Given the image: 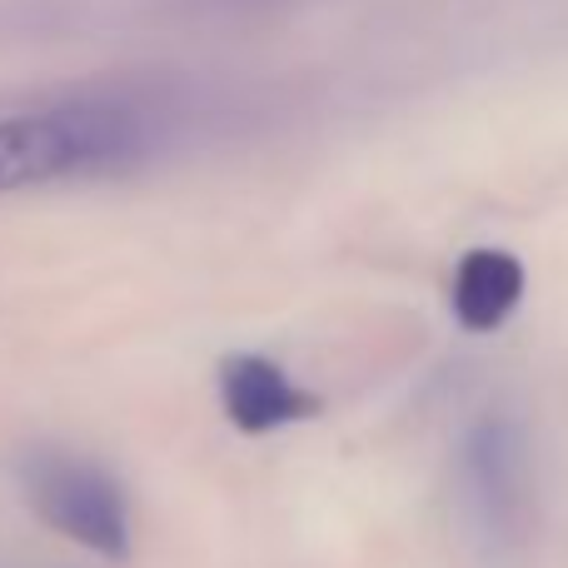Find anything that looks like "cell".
I'll return each instance as SVG.
<instances>
[{
	"mask_svg": "<svg viewBox=\"0 0 568 568\" xmlns=\"http://www.w3.org/2000/svg\"><path fill=\"white\" fill-rule=\"evenodd\" d=\"M210 120L200 85L170 75H100L0 110V195L95 185L150 170Z\"/></svg>",
	"mask_w": 568,
	"mask_h": 568,
	"instance_id": "6da1fadb",
	"label": "cell"
},
{
	"mask_svg": "<svg viewBox=\"0 0 568 568\" xmlns=\"http://www.w3.org/2000/svg\"><path fill=\"white\" fill-rule=\"evenodd\" d=\"M454 489L474 544L489 559L524 554L539 524V474H534L529 434L509 414H484L469 424L454 454Z\"/></svg>",
	"mask_w": 568,
	"mask_h": 568,
	"instance_id": "7a4b0ae2",
	"label": "cell"
},
{
	"mask_svg": "<svg viewBox=\"0 0 568 568\" xmlns=\"http://www.w3.org/2000/svg\"><path fill=\"white\" fill-rule=\"evenodd\" d=\"M16 484L30 514L45 529H55L60 539L80 544L85 554L110 564L130 559L135 519H130L125 484L100 459L60 449V444H36L16 459Z\"/></svg>",
	"mask_w": 568,
	"mask_h": 568,
	"instance_id": "3957f363",
	"label": "cell"
},
{
	"mask_svg": "<svg viewBox=\"0 0 568 568\" xmlns=\"http://www.w3.org/2000/svg\"><path fill=\"white\" fill-rule=\"evenodd\" d=\"M220 404H225V419L255 439L320 414V394L290 379V369L265 354H230L220 364Z\"/></svg>",
	"mask_w": 568,
	"mask_h": 568,
	"instance_id": "277c9868",
	"label": "cell"
},
{
	"mask_svg": "<svg viewBox=\"0 0 568 568\" xmlns=\"http://www.w3.org/2000/svg\"><path fill=\"white\" fill-rule=\"evenodd\" d=\"M524 300V265L519 255L509 250H469L454 270V290H449V304H454V320L464 324L469 334H494Z\"/></svg>",
	"mask_w": 568,
	"mask_h": 568,
	"instance_id": "5b68a950",
	"label": "cell"
}]
</instances>
